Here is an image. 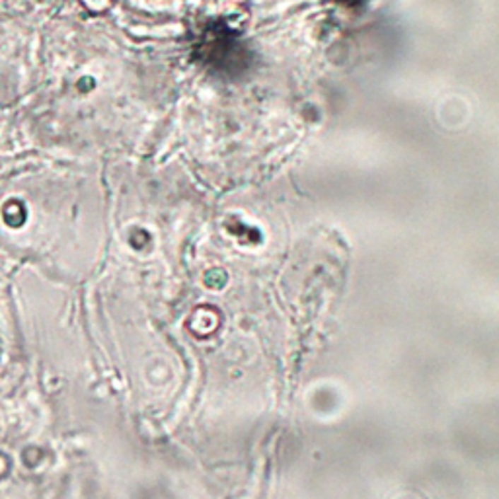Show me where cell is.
Returning <instances> with one entry per match:
<instances>
[{"mask_svg": "<svg viewBox=\"0 0 499 499\" xmlns=\"http://www.w3.org/2000/svg\"><path fill=\"white\" fill-rule=\"evenodd\" d=\"M2 218L10 228H20L24 225L25 218H28V211L25 205L18 199H8V201L2 205Z\"/></svg>", "mask_w": 499, "mask_h": 499, "instance_id": "1", "label": "cell"}, {"mask_svg": "<svg viewBox=\"0 0 499 499\" xmlns=\"http://www.w3.org/2000/svg\"><path fill=\"white\" fill-rule=\"evenodd\" d=\"M82 4H84L90 12H104V10L112 4V0H82Z\"/></svg>", "mask_w": 499, "mask_h": 499, "instance_id": "2", "label": "cell"}, {"mask_svg": "<svg viewBox=\"0 0 499 499\" xmlns=\"http://www.w3.org/2000/svg\"><path fill=\"white\" fill-rule=\"evenodd\" d=\"M10 468H12V462H10V459L6 457V454H4V452H0V482L8 478Z\"/></svg>", "mask_w": 499, "mask_h": 499, "instance_id": "3", "label": "cell"}, {"mask_svg": "<svg viewBox=\"0 0 499 499\" xmlns=\"http://www.w3.org/2000/svg\"><path fill=\"white\" fill-rule=\"evenodd\" d=\"M40 457V451L37 449H25L24 452H22V460H24V464L28 468H33L35 466V459Z\"/></svg>", "mask_w": 499, "mask_h": 499, "instance_id": "4", "label": "cell"}]
</instances>
